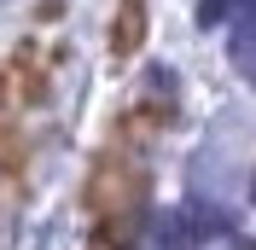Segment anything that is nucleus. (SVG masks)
Masks as SVG:
<instances>
[{
	"instance_id": "f257e3e1",
	"label": "nucleus",
	"mask_w": 256,
	"mask_h": 250,
	"mask_svg": "<svg viewBox=\"0 0 256 250\" xmlns=\"http://www.w3.org/2000/svg\"><path fill=\"white\" fill-rule=\"evenodd\" d=\"M140 41H146V0H122L116 30H111V52H116V58H128Z\"/></svg>"
},
{
	"instance_id": "f03ea898",
	"label": "nucleus",
	"mask_w": 256,
	"mask_h": 250,
	"mask_svg": "<svg viewBox=\"0 0 256 250\" xmlns=\"http://www.w3.org/2000/svg\"><path fill=\"white\" fill-rule=\"evenodd\" d=\"M6 94H12V82H6V70H0V105H6Z\"/></svg>"
}]
</instances>
